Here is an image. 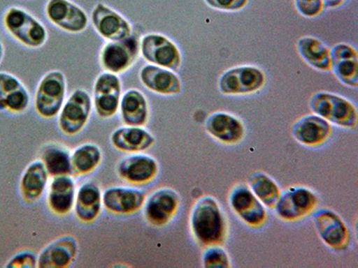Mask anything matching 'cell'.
Masks as SVG:
<instances>
[{
	"label": "cell",
	"mask_w": 358,
	"mask_h": 268,
	"mask_svg": "<svg viewBox=\"0 0 358 268\" xmlns=\"http://www.w3.org/2000/svg\"><path fill=\"white\" fill-rule=\"evenodd\" d=\"M155 142V137L145 126H120L110 135L112 146L117 151L129 154L145 152L152 148Z\"/></svg>",
	"instance_id": "603a6c76"
},
{
	"label": "cell",
	"mask_w": 358,
	"mask_h": 268,
	"mask_svg": "<svg viewBox=\"0 0 358 268\" xmlns=\"http://www.w3.org/2000/svg\"><path fill=\"white\" fill-rule=\"evenodd\" d=\"M91 20L96 33L108 41L122 40L134 34L129 21L103 3L92 9Z\"/></svg>",
	"instance_id": "5bb4252c"
},
{
	"label": "cell",
	"mask_w": 358,
	"mask_h": 268,
	"mask_svg": "<svg viewBox=\"0 0 358 268\" xmlns=\"http://www.w3.org/2000/svg\"><path fill=\"white\" fill-rule=\"evenodd\" d=\"M24 86L21 80L11 73L0 72V100Z\"/></svg>",
	"instance_id": "d590c367"
},
{
	"label": "cell",
	"mask_w": 358,
	"mask_h": 268,
	"mask_svg": "<svg viewBox=\"0 0 358 268\" xmlns=\"http://www.w3.org/2000/svg\"><path fill=\"white\" fill-rule=\"evenodd\" d=\"M309 106L313 114L335 126L348 129L357 127V107L352 102L340 95L331 92H317L310 98Z\"/></svg>",
	"instance_id": "3957f363"
},
{
	"label": "cell",
	"mask_w": 358,
	"mask_h": 268,
	"mask_svg": "<svg viewBox=\"0 0 358 268\" xmlns=\"http://www.w3.org/2000/svg\"><path fill=\"white\" fill-rule=\"evenodd\" d=\"M43 162L50 177L73 174L71 152L65 146L50 144L41 151Z\"/></svg>",
	"instance_id": "f546056e"
},
{
	"label": "cell",
	"mask_w": 358,
	"mask_h": 268,
	"mask_svg": "<svg viewBox=\"0 0 358 268\" xmlns=\"http://www.w3.org/2000/svg\"><path fill=\"white\" fill-rule=\"evenodd\" d=\"M38 266V257L30 251L18 252L6 263L8 268H34Z\"/></svg>",
	"instance_id": "e575fe53"
},
{
	"label": "cell",
	"mask_w": 358,
	"mask_h": 268,
	"mask_svg": "<svg viewBox=\"0 0 358 268\" xmlns=\"http://www.w3.org/2000/svg\"><path fill=\"white\" fill-rule=\"evenodd\" d=\"M2 24L13 39L28 49H41L49 38L43 22L20 6H10L6 9Z\"/></svg>",
	"instance_id": "7a4b0ae2"
},
{
	"label": "cell",
	"mask_w": 358,
	"mask_h": 268,
	"mask_svg": "<svg viewBox=\"0 0 358 268\" xmlns=\"http://www.w3.org/2000/svg\"><path fill=\"white\" fill-rule=\"evenodd\" d=\"M50 177L41 159L31 162L27 165L22 174L19 184L22 198L25 202H36L43 197L49 185Z\"/></svg>",
	"instance_id": "484cf974"
},
{
	"label": "cell",
	"mask_w": 358,
	"mask_h": 268,
	"mask_svg": "<svg viewBox=\"0 0 358 268\" xmlns=\"http://www.w3.org/2000/svg\"><path fill=\"white\" fill-rule=\"evenodd\" d=\"M297 52L303 61L318 71L329 72L331 70L330 47L322 40L313 36L300 38L296 43Z\"/></svg>",
	"instance_id": "83f0119b"
},
{
	"label": "cell",
	"mask_w": 358,
	"mask_h": 268,
	"mask_svg": "<svg viewBox=\"0 0 358 268\" xmlns=\"http://www.w3.org/2000/svg\"><path fill=\"white\" fill-rule=\"evenodd\" d=\"M45 15L51 24L69 34H81L89 25L86 12L70 0H49Z\"/></svg>",
	"instance_id": "7c38bea8"
},
{
	"label": "cell",
	"mask_w": 358,
	"mask_h": 268,
	"mask_svg": "<svg viewBox=\"0 0 358 268\" xmlns=\"http://www.w3.org/2000/svg\"><path fill=\"white\" fill-rule=\"evenodd\" d=\"M140 56V40L136 35L122 40L108 41L99 54V63L104 72L122 75L136 65Z\"/></svg>",
	"instance_id": "5b68a950"
},
{
	"label": "cell",
	"mask_w": 358,
	"mask_h": 268,
	"mask_svg": "<svg viewBox=\"0 0 358 268\" xmlns=\"http://www.w3.org/2000/svg\"><path fill=\"white\" fill-rule=\"evenodd\" d=\"M79 246L72 235H64L56 239L41 251L38 257L40 268L69 267L78 256Z\"/></svg>",
	"instance_id": "ac0fdd59"
},
{
	"label": "cell",
	"mask_w": 358,
	"mask_h": 268,
	"mask_svg": "<svg viewBox=\"0 0 358 268\" xmlns=\"http://www.w3.org/2000/svg\"><path fill=\"white\" fill-rule=\"evenodd\" d=\"M103 153L97 144L92 142L83 143L71 152L73 174L84 177L100 167Z\"/></svg>",
	"instance_id": "f1b7e54d"
},
{
	"label": "cell",
	"mask_w": 358,
	"mask_h": 268,
	"mask_svg": "<svg viewBox=\"0 0 358 268\" xmlns=\"http://www.w3.org/2000/svg\"><path fill=\"white\" fill-rule=\"evenodd\" d=\"M266 82L263 70L254 66H239L227 70L219 80V89L224 95L254 94Z\"/></svg>",
	"instance_id": "ba28073f"
},
{
	"label": "cell",
	"mask_w": 358,
	"mask_h": 268,
	"mask_svg": "<svg viewBox=\"0 0 358 268\" xmlns=\"http://www.w3.org/2000/svg\"><path fill=\"white\" fill-rule=\"evenodd\" d=\"M229 204L236 215L249 228H260L267 221V212L263 203L245 184L236 185L232 190Z\"/></svg>",
	"instance_id": "2e32d148"
},
{
	"label": "cell",
	"mask_w": 358,
	"mask_h": 268,
	"mask_svg": "<svg viewBox=\"0 0 358 268\" xmlns=\"http://www.w3.org/2000/svg\"><path fill=\"white\" fill-rule=\"evenodd\" d=\"M140 55L148 64L177 72L182 55L174 41L161 34H147L140 40Z\"/></svg>",
	"instance_id": "52a82bcc"
},
{
	"label": "cell",
	"mask_w": 358,
	"mask_h": 268,
	"mask_svg": "<svg viewBox=\"0 0 358 268\" xmlns=\"http://www.w3.org/2000/svg\"><path fill=\"white\" fill-rule=\"evenodd\" d=\"M145 191L136 187L112 186L102 193L103 207L115 215H132L143 209Z\"/></svg>",
	"instance_id": "e0dca14e"
},
{
	"label": "cell",
	"mask_w": 358,
	"mask_h": 268,
	"mask_svg": "<svg viewBox=\"0 0 358 268\" xmlns=\"http://www.w3.org/2000/svg\"><path fill=\"white\" fill-rule=\"evenodd\" d=\"M6 53V47L4 43H3V41L0 40V65H1V63L3 61V59H4Z\"/></svg>",
	"instance_id": "f35d334b"
},
{
	"label": "cell",
	"mask_w": 358,
	"mask_h": 268,
	"mask_svg": "<svg viewBox=\"0 0 358 268\" xmlns=\"http://www.w3.org/2000/svg\"><path fill=\"white\" fill-rule=\"evenodd\" d=\"M122 96V82L115 73L103 72L95 80L92 103L98 117L110 119L117 114Z\"/></svg>",
	"instance_id": "30bf717a"
},
{
	"label": "cell",
	"mask_w": 358,
	"mask_h": 268,
	"mask_svg": "<svg viewBox=\"0 0 358 268\" xmlns=\"http://www.w3.org/2000/svg\"><path fill=\"white\" fill-rule=\"evenodd\" d=\"M117 177L133 185L151 183L159 174V165L153 156L143 152L131 153L117 165Z\"/></svg>",
	"instance_id": "9a60e30c"
},
{
	"label": "cell",
	"mask_w": 358,
	"mask_h": 268,
	"mask_svg": "<svg viewBox=\"0 0 358 268\" xmlns=\"http://www.w3.org/2000/svg\"><path fill=\"white\" fill-rule=\"evenodd\" d=\"M249 188L264 207L275 209L281 195L279 185L264 173H255L249 178Z\"/></svg>",
	"instance_id": "4dcf8cb0"
},
{
	"label": "cell",
	"mask_w": 358,
	"mask_h": 268,
	"mask_svg": "<svg viewBox=\"0 0 358 268\" xmlns=\"http://www.w3.org/2000/svg\"><path fill=\"white\" fill-rule=\"evenodd\" d=\"M180 197L171 188H161L146 196L143 204V216L147 222L156 228L169 225L180 207Z\"/></svg>",
	"instance_id": "8fae6325"
},
{
	"label": "cell",
	"mask_w": 358,
	"mask_h": 268,
	"mask_svg": "<svg viewBox=\"0 0 358 268\" xmlns=\"http://www.w3.org/2000/svg\"><path fill=\"white\" fill-rule=\"evenodd\" d=\"M331 132V124L315 114L300 118L292 129L294 138L308 147L324 144L330 138Z\"/></svg>",
	"instance_id": "cb8c5ba5"
},
{
	"label": "cell",
	"mask_w": 358,
	"mask_h": 268,
	"mask_svg": "<svg viewBox=\"0 0 358 268\" xmlns=\"http://www.w3.org/2000/svg\"><path fill=\"white\" fill-rule=\"evenodd\" d=\"M30 103V94L24 85L0 100V111H8L15 114H22L28 110Z\"/></svg>",
	"instance_id": "1f68e13d"
},
{
	"label": "cell",
	"mask_w": 358,
	"mask_h": 268,
	"mask_svg": "<svg viewBox=\"0 0 358 268\" xmlns=\"http://www.w3.org/2000/svg\"><path fill=\"white\" fill-rule=\"evenodd\" d=\"M139 79L143 87L153 94L173 96L180 94L181 80L174 71L147 64L140 69Z\"/></svg>",
	"instance_id": "ffe728a7"
},
{
	"label": "cell",
	"mask_w": 358,
	"mask_h": 268,
	"mask_svg": "<svg viewBox=\"0 0 358 268\" xmlns=\"http://www.w3.org/2000/svg\"><path fill=\"white\" fill-rule=\"evenodd\" d=\"M294 2L299 14L308 18L318 17L324 9V0H294Z\"/></svg>",
	"instance_id": "836d02e7"
},
{
	"label": "cell",
	"mask_w": 358,
	"mask_h": 268,
	"mask_svg": "<svg viewBox=\"0 0 358 268\" xmlns=\"http://www.w3.org/2000/svg\"><path fill=\"white\" fill-rule=\"evenodd\" d=\"M67 81L59 70L48 72L41 79L35 92L34 107L38 114L47 119L59 116L66 100Z\"/></svg>",
	"instance_id": "277c9868"
},
{
	"label": "cell",
	"mask_w": 358,
	"mask_h": 268,
	"mask_svg": "<svg viewBox=\"0 0 358 268\" xmlns=\"http://www.w3.org/2000/svg\"><path fill=\"white\" fill-rule=\"evenodd\" d=\"M206 130L213 139L227 145L241 142L245 127L241 119L226 112H216L207 118Z\"/></svg>",
	"instance_id": "44dd1931"
},
{
	"label": "cell",
	"mask_w": 358,
	"mask_h": 268,
	"mask_svg": "<svg viewBox=\"0 0 358 268\" xmlns=\"http://www.w3.org/2000/svg\"><path fill=\"white\" fill-rule=\"evenodd\" d=\"M204 267L228 268L230 260L228 253L220 246H210L204 251L203 257Z\"/></svg>",
	"instance_id": "d6a6232c"
},
{
	"label": "cell",
	"mask_w": 358,
	"mask_h": 268,
	"mask_svg": "<svg viewBox=\"0 0 358 268\" xmlns=\"http://www.w3.org/2000/svg\"><path fill=\"white\" fill-rule=\"evenodd\" d=\"M190 228L201 245L222 246L226 241L228 226L223 211L214 198H201L194 204L190 216Z\"/></svg>",
	"instance_id": "6da1fadb"
},
{
	"label": "cell",
	"mask_w": 358,
	"mask_h": 268,
	"mask_svg": "<svg viewBox=\"0 0 358 268\" xmlns=\"http://www.w3.org/2000/svg\"><path fill=\"white\" fill-rule=\"evenodd\" d=\"M47 191L48 207L55 215L64 216L73 211L78 186L71 174L51 177Z\"/></svg>",
	"instance_id": "d6986e66"
},
{
	"label": "cell",
	"mask_w": 358,
	"mask_h": 268,
	"mask_svg": "<svg viewBox=\"0 0 358 268\" xmlns=\"http://www.w3.org/2000/svg\"><path fill=\"white\" fill-rule=\"evenodd\" d=\"M331 70L336 77L348 87L358 85V55L356 49L348 43H338L331 50Z\"/></svg>",
	"instance_id": "7402d4cb"
},
{
	"label": "cell",
	"mask_w": 358,
	"mask_h": 268,
	"mask_svg": "<svg viewBox=\"0 0 358 268\" xmlns=\"http://www.w3.org/2000/svg\"><path fill=\"white\" fill-rule=\"evenodd\" d=\"M345 0H324V8H337L344 4Z\"/></svg>",
	"instance_id": "74e56055"
},
{
	"label": "cell",
	"mask_w": 358,
	"mask_h": 268,
	"mask_svg": "<svg viewBox=\"0 0 358 268\" xmlns=\"http://www.w3.org/2000/svg\"><path fill=\"white\" fill-rule=\"evenodd\" d=\"M92 97L84 89H76L66 98L59 114V127L67 136L76 135L85 128L91 118Z\"/></svg>",
	"instance_id": "8992f818"
},
{
	"label": "cell",
	"mask_w": 358,
	"mask_h": 268,
	"mask_svg": "<svg viewBox=\"0 0 358 268\" xmlns=\"http://www.w3.org/2000/svg\"><path fill=\"white\" fill-rule=\"evenodd\" d=\"M102 207V191L98 185L85 183L78 187L73 210L79 221L94 222L100 216Z\"/></svg>",
	"instance_id": "4316f807"
},
{
	"label": "cell",
	"mask_w": 358,
	"mask_h": 268,
	"mask_svg": "<svg viewBox=\"0 0 358 268\" xmlns=\"http://www.w3.org/2000/svg\"><path fill=\"white\" fill-rule=\"evenodd\" d=\"M318 205V198L313 191L302 186L290 187L281 193L275 210L283 221L297 222L311 215Z\"/></svg>",
	"instance_id": "9c48e42d"
},
{
	"label": "cell",
	"mask_w": 358,
	"mask_h": 268,
	"mask_svg": "<svg viewBox=\"0 0 358 268\" xmlns=\"http://www.w3.org/2000/svg\"><path fill=\"white\" fill-rule=\"evenodd\" d=\"M118 113L124 126H145L150 117L149 102L138 89H129L121 96Z\"/></svg>",
	"instance_id": "d4e9b609"
},
{
	"label": "cell",
	"mask_w": 358,
	"mask_h": 268,
	"mask_svg": "<svg viewBox=\"0 0 358 268\" xmlns=\"http://www.w3.org/2000/svg\"><path fill=\"white\" fill-rule=\"evenodd\" d=\"M206 4L216 10L238 12L245 8L249 0H204Z\"/></svg>",
	"instance_id": "8d00e7d4"
},
{
	"label": "cell",
	"mask_w": 358,
	"mask_h": 268,
	"mask_svg": "<svg viewBox=\"0 0 358 268\" xmlns=\"http://www.w3.org/2000/svg\"><path fill=\"white\" fill-rule=\"evenodd\" d=\"M313 223L319 237L332 250L343 251L350 247V228L337 213L328 209H320L313 215Z\"/></svg>",
	"instance_id": "4fadbf2b"
}]
</instances>
